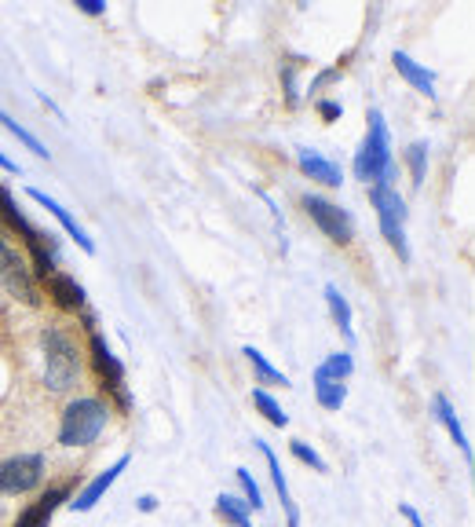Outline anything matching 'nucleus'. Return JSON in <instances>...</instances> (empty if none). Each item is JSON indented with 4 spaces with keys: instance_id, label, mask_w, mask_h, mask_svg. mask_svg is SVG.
Here are the masks:
<instances>
[{
    "instance_id": "0eeeda50",
    "label": "nucleus",
    "mask_w": 475,
    "mask_h": 527,
    "mask_svg": "<svg viewBox=\"0 0 475 527\" xmlns=\"http://www.w3.org/2000/svg\"><path fill=\"white\" fill-rule=\"evenodd\" d=\"M88 352H92L95 374L103 377V385L110 388L117 403L128 410V407H132V396H128V388H125V366H121V359L110 352V345L103 341V334H99V330H88Z\"/></svg>"
},
{
    "instance_id": "dca6fc26",
    "label": "nucleus",
    "mask_w": 475,
    "mask_h": 527,
    "mask_svg": "<svg viewBox=\"0 0 475 527\" xmlns=\"http://www.w3.org/2000/svg\"><path fill=\"white\" fill-rule=\"evenodd\" d=\"M260 447V454L267 458V469H271V480H275V491L278 498H282V509H285V520H289V527H300V509H296L293 495H289V484H285V476H282V465H278L275 451L267 447V443H256Z\"/></svg>"
},
{
    "instance_id": "5701e85b",
    "label": "nucleus",
    "mask_w": 475,
    "mask_h": 527,
    "mask_svg": "<svg viewBox=\"0 0 475 527\" xmlns=\"http://www.w3.org/2000/svg\"><path fill=\"white\" fill-rule=\"evenodd\" d=\"M253 407L260 410V414H264V418L271 421L275 429H285V425H289V414L282 410V403H278L271 392H264V388H256V392H253Z\"/></svg>"
},
{
    "instance_id": "4be33fe9",
    "label": "nucleus",
    "mask_w": 475,
    "mask_h": 527,
    "mask_svg": "<svg viewBox=\"0 0 475 527\" xmlns=\"http://www.w3.org/2000/svg\"><path fill=\"white\" fill-rule=\"evenodd\" d=\"M0 125H4V129H8L11 136H15V140L22 143V147H30V151L37 154V158H48V147H44V143L37 140V136H33V132L26 129V125H19V121L11 118V114H8L4 107H0Z\"/></svg>"
},
{
    "instance_id": "f257e3e1",
    "label": "nucleus",
    "mask_w": 475,
    "mask_h": 527,
    "mask_svg": "<svg viewBox=\"0 0 475 527\" xmlns=\"http://www.w3.org/2000/svg\"><path fill=\"white\" fill-rule=\"evenodd\" d=\"M41 348H44V385L52 392H70L81 377V355L77 345L59 330V326H48L41 334Z\"/></svg>"
},
{
    "instance_id": "b1692460",
    "label": "nucleus",
    "mask_w": 475,
    "mask_h": 527,
    "mask_svg": "<svg viewBox=\"0 0 475 527\" xmlns=\"http://www.w3.org/2000/svg\"><path fill=\"white\" fill-rule=\"evenodd\" d=\"M318 377H333V381H348L351 374H355V359H351V352H333L326 355V363L315 370Z\"/></svg>"
},
{
    "instance_id": "2f4dec72",
    "label": "nucleus",
    "mask_w": 475,
    "mask_h": 527,
    "mask_svg": "<svg viewBox=\"0 0 475 527\" xmlns=\"http://www.w3.org/2000/svg\"><path fill=\"white\" fill-rule=\"evenodd\" d=\"M0 169H8V173H19V165L11 162V158H4V154H0Z\"/></svg>"
},
{
    "instance_id": "393cba45",
    "label": "nucleus",
    "mask_w": 475,
    "mask_h": 527,
    "mask_svg": "<svg viewBox=\"0 0 475 527\" xmlns=\"http://www.w3.org/2000/svg\"><path fill=\"white\" fill-rule=\"evenodd\" d=\"M289 451H293V458L296 462H304L307 469H315V473H329V462L322 458V454L311 447V443H304V440H293L289 443Z\"/></svg>"
},
{
    "instance_id": "423d86ee",
    "label": "nucleus",
    "mask_w": 475,
    "mask_h": 527,
    "mask_svg": "<svg viewBox=\"0 0 475 527\" xmlns=\"http://www.w3.org/2000/svg\"><path fill=\"white\" fill-rule=\"evenodd\" d=\"M44 480L41 454H11L0 462V495H30Z\"/></svg>"
},
{
    "instance_id": "2eb2a0df",
    "label": "nucleus",
    "mask_w": 475,
    "mask_h": 527,
    "mask_svg": "<svg viewBox=\"0 0 475 527\" xmlns=\"http://www.w3.org/2000/svg\"><path fill=\"white\" fill-rule=\"evenodd\" d=\"M391 63H395V70H399V77L406 81V85H413L421 96H435V74L428 70V66H421L406 52H395L391 55Z\"/></svg>"
},
{
    "instance_id": "aec40b11",
    "label": "nucleus",
    "mask_w": 475,
    "mask_h": 527,
    "mask_svg": "<svg viewBox=\"0 0 475 527\" xmlns=\"http://www.w3.org/2000/svg\"><path fill=\"white\" fill-rule=\"evenodd\" d=\"M242 355L245 359H249V363H253V370H256V377H260V385H289V377L282 374V370H275V366L267 363V355L260 352V348H242Z\"/></svg>"
},
{
    "instance_id": "c756f323",
    "label": "nucleus",
    "mask_w": 475,
    "mask_h": 527,
    "mask_svg": "<svg viewBox=\"0 0 475 527\" xmlns=\"http://www.w3.org/2000/svg\"><path fill=\"white\" fill-rule=\"evenodd\" d=\"M399 513H402V517H406V520H410V527H424L421 513H417V509H413V506H406V502H402V506H399Z\"/></svg>"
},
{
    "instance_id": "a211bd4d",
    "label": "nucleus",
    "mask_w": 475,
    "mask_h": 527,
    "mask_svg": "<svg viewBox=\"0 0 475 527\" xmlns=\"http://www.w3.org/2000/svg\"><path fill=\"white\" fill-rule=\"evenodd\" d=\"M326 304H329V315H333V323H337V330L344 334V341H355V315H351V304H348V297L329 282L326 286Z\"/></svg>"
},
{
    "instance_id": "9b49d317",
    "label": "nucleus",
    "mask_w": 475,
    "mask_h": 527,
    "mask_svg": "<svg viewBox=\"0 0 475 527\" xmlns=\"http://www.w3.org/2000/svg\"><path fill=\"white\" fill-rule=\"evenodd\" d=\"M26 194H30L33 202L41 205V209H48V213H52L55 220H59V227H63L66 235L74 238V242H77V246H81V249H85V253H95V242H92V238H88V231H85V227H81V224H77V216L70 213V209H66L63 202H55L52 194L37 191V187H30V191H26Z\"/></svg>"
},
{
    "instance_id": "4468645a",
    "label": "nucleus",
    "mask_w": 475,
    "mask_h": 527,
    "mask_svg": "<svg viewBox=\"0 0 475 527\" xmlns=\"http://www.w3.org/2000/svg\"><path fill=\"white\" fill-rule=\"evenodd\" d=\"M296 165H300V173L311 176V180H318L322 187H340V183H344L340 165L329 162V158H322L318 151H300L296 154Z\"/></svg>"
},
{
    "instance_id": "a878e982",
    "label": "nucleus",
    "mask_w": 475,
    "mask_h": 527,
    "mask_svg": "<svg viewBox=\"0 0 475 527\" xmlns=\"http://www.w3.org/2000/svg\"><path fill=\"white\" fill-rule=\"evenodd\" d=\"M406 165H410V176H413V187L424 183V169H428V143H413L406 151Z\"/></svg>"
},
{
    "instance_id": "7ed1b4c3",
    "label": "nucleus",
    "mask_w": 475,
    "mask_h": 527,
    "mask_svg": "<svg viewBox=\"0 0 475 527\" xmlns=\"http://www.w3.org/2000/svg\"><path fill=\"white\" fill-rule=\"evenodd\" d=\"M355 176L362 183H391L395 176V165H391V140H388V125H384V114L370 110V129H366V140H362L359 154H355Z\"/></svg>"
},
{
    "instance_id": "c85d7f7f",
    "label": "nucleus",
    "mask_w": 475,
    "mask_h": 527,
    "mask_svg": "<svg viewBox=\"0 0 475 527\" xmlns=\"http://www.w3.org/2000/svg\"><path fill=\"white\" fill-rule=\"evenodd\" d=\"M77 8L85 11V15H106V4H103V0H77Z\"/></svg>"
},
{
    "instance_id": "f8f14e48",
    "label": "nucleus",
    "mask_w": 475,
    "mask_h": 527,
    "mask_svg": "<svg viewBox=\"0 0 475 527\" xmlns=\"http://www.w3.org/2000/svg\"><path fill=\"white\" fill-rule=\"evenodd\" d=\"M66 498H70V487H52L48 495L37 498V502H33V506L26 509V513H22V517L15 520L11 527H48L52 524V517H55V509L63 506Z\"/></svg>"
},
{
    "instance_id": "7c9ffc66",
    "label": "nucleus",
    "mask_w": 475,
    "mask_h": 527,
    "mask_svg": "<svg viewBox=\"0 0 475 527\" xmlns=\"http://www.w3.org/2000/svg\"><path fill=\"white\" fill-rule=\"evenodd\" d=\"M139 509H143V513H154V509H158V498L143 495V498H139Z\"/></svg>"
},
{
    "instance_id": "ddd939ff",
    "label": "nucleus",
    "mask_w": 475,
    "mask_h": 527,
    "mask_svg": "<svg viewBox=\"0 0 475 527\" xmlns=\"http://www.w3.org/2000/svg\"><path fill=\"white\" fill-rule=\"evenodd\" d=\"M48 293H52V301L63 308V312H81L85 308V286L74 279V275H63V271H55L48 275Z\"/></svg>"
},
{
    "instance_id": "f3484780",
    "label": "nucleus",
    "mask_w": 475,
    "mask_h": 527,
    "mask_svg": "<svg viewBox=\"0 0 475 527\" xmlns=\"http://www.w3.org/2000/svg\"><path fill=\"white\" fill-rule=\"evenodd\" d=\"M432 407H435V418H439V425H443L446 432H450V440L461 447V454H465L468 462H472V443H468V436H465V429H461V421H457V410H454V403L446 396H435L432 399Z\"/></svg>"
},
{
    "instance_id": "9d476101",
    "label": "nucleus",
    "mask_w": 475,
    "mask_h": 527,
    "mask_svg": "<svg viewBox=\"0 0 475 527\" xmlns=\"http://www.w3.org/2000/svg\"><path fill=\"white\" fill-rule=\"evenodd\" d=\"M128 462H132V458H128V454H121V458H117V462L110 465L106 473L95 476L92 484H88L85 491H77L74 502H66V506L74 509V513H92V509L99 506V502H103L106 491H110V487H114L117 480H121V473H125V469H128Z\"/></svg>"
},
{
    "instance_id": "412c9836",
    "label": "nucleus",
    "mask_w": 475,
    "mask_h": 527,
    "mask_svg": "<svg viewBox=\"0 0 475 527\" xmlns=\"http://www.w3.org/2000/svg\"><path fill=\"white\" fill-rule=\"evenodd\" d=\"M216 513H220V517L227 520L231 527H253V520H249V506H245L242 498L220 495L216 498Z\"/></svg>"
},
{
    "instance_id": "bb28decb",
    "label": "nucleus",
    "mask_w": 475,
    "mask_h": 527,
    "mask_svg": "<svg viewBox=\"0 0 475 527\" xmlns=\"http://www.w3.org/2000/svg\"><path fill=\"white\" fill-rule=\"evenodd\" d=\"M234 476H238V484H242V491H245V506L264 509V495H260L253 473H249V469H234Z\"/></svg>"
},
{
    "instance_id": "cd10ccee",
    "label": "nucleus",
    "mask_w": 475,
    "mask_h": 527,
    "mask_svg": "<svg viewBox=\"0 0 475 527\" xmlns=\"http://www.w3.org/2000/svg\"><path fill=\"white\" fill-rule=\"evenodd\" d=\"M318 114H322L326 121H337L340 118V103H333V99H322V103H318Z\"/></svg>"
},
{
    "instance_id": "f03ea898",
    "label": "nucleus",
    "mask_w": 475,
    "mask_h": 527,
    "mask_svg": "<svg viewBox=\"0 0 475 527\" xmlns=\"http://www.w3.org/2000/svg\"><path fill=\"white\" fill-rule=\"evenodd\" d=\"M106 418H110V407L103 399L81 396L74 403H66L63 418H59V443L63 447H88L106 429Z\"/></svg>"
},
{
    "instance_id": "39448f33",
    "label": "nucleus",
    "mask_w": 475,
    "mask_h": 527,
    "mask_svg": "<svg viewBox=\"0 0 475 527\" xmlns=\"http://www.w3.org/2000/svg\"><path fill=\"white\" fill-rule=\"evenodd\" d=\"M300 205L307 209V216L315 220V227L329 242H337V246H348L351 238H355V224H351V213L348 209H340L337 202H329L322 194H304Z\"/></svg>"
},
{
    "instance_id": "6e6552de",
    "label": "nucleus",
    "mask_w": 475,
    "mask_h": 527,
    "mask_svg": "<svg viewBox=\"0 0 475 527\" xmlns=\"http://www.w3.org/2000/svg\"><path fill=\"white\" fill-rule=\"evenodd\" d=\"M0 282H4V290L15 297V301L30 304L37 308L41 304V290H37V282H33V271L26 268V260H19L15 249H4V257H0Z\"/></svg>"
},
{
    "instance_id": "20e7f679",
    "label": "nucleus",
    "mask_w": 475,
    "mask_h": 527,
    "mask_svg": "<svg viewBox=\"0 0 475 527\" xmlns=\"http://www.w3.org/2000/svg\"><path fill=\"white\" fill-rule=\"evenodd\" d=\"M370 198H373V209H377V224H380L384 242L399 253V260H410V242H406V202H402V194L395 191L391 183H373Z\"/></svg>"
},
{
    "instance_id": "6ab92c4d",
    "label": "nucleus",
    "mask_w": 475,
    "mask_h": 527,
    "mask_svg": "<svg viewBox=\"0 0 475 527\" xmlns=\"http://www.w3.org/2000/svg\"><path fill=\"white\" fill-rule=\"evenodd\" d=\"M315 399L322 410H340L344 407V399H348V385H344V381H333V377L315 374Z\"/></svg>"
},
{
    "instance_id": "1a4fd4ad",
    "label": "nucleus",
    "mask_w": 475,
    "mask_h": 527,
    "mask_svg": "<svg viewBox=\"0 0 475 527\" xmlns=\"http://www.w3.org/2000/svg\"><path fill=\"white\" fill-rule=\"evenodd\" d=\"M0 216L8 220L15 231H19L22 238H26V246H30V253H52L55 257V242H52V235H41L37 227L26 220V216L19 213V205H15V198H11V191L0 183Z\"/></svg>"
},
{
    "instance_id": "473e14b6",
    "label": "nucleus",
    "mask_w": 475,
    "mask_h": 527,
    "mask_svg": "<svg viewBox=\"0 0 475 527\" xmlns=\"http://www.w3.org/2000/svg\"><path fill=\"white\" fill-rule=\"evenodd\" d=\"M4 249H8V242H4V238H0V257H4Z\"/></svg>"
}]
</instances>
